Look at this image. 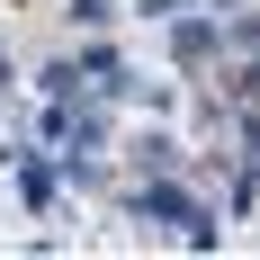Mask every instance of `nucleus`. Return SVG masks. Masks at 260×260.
Listing matches in <instances>:
<instances>
[{"label":"nucleus","instance_id":"4","mask_svg":"<svg viewBox=\"0 0 260 260\" xmlns=\"http://www.w3.org/2000/svg\"><path fill=\"white\" fill-rule=\"evenodd\" d=\"M18 198H27V207H45V198H54V180H45V161H18Z\"/></svg>","mask_w":260,"mask_h":260},{"label":"nucleus","instance_id":"8","mask_svg":"<svg viewBox=\"0 0 260 260\" xmlns=\"http://www.w3.org/2000/svg\"><path fill=\"white\" fill-rule=\"evenodd\" d=\"M0 90H9V63H0Z\"/></svg>","mask_w":260,"mask_h":260},{"label":"nucleus","instance_id":"7","mask_svg":"<svg viewBox=\"0 0 260 260\" xmlns=\"http://www.w3.org/2000/svg\"><path fill=\"white\" fill-rule=\"evenodd\" d=\"M242 144H251V153H260V117H242Z\"/></svg>","mask_w":260,"mask_h":260},{"label":"nucleus","instance_id":"3","mask_svg":"<svg viewBox=\"0 0 260 260\" xmlns=\"http://www.w3.org/2000/svg\"><path fill=\"white\" fill-rule=\"evenodd\" d=\"M135 161H144V171H171V161H180V144H171V135H153V126H144V135H135Z\"/></svg>","mask_w":260,"mask_h":260},{"label":"nucleus","instance_id":"6","mask_svg":"<svg viewBox=\"0 0 260 260\" xmlns=\"http://www.w3.org/2000/svg\"><path fill=\"white\" fill-rule=\"evenodd\" d=\"M224 36H234V45H251V54H260V18H234V27H224Z\"/></svg>","mask_w":260,"mask_h":260},{"label":"nucleus","instance_id":"1","mask_svg":"<svg viewBox=\"0 0 260 260\" xmlns=\"http://www.w3.org/2000/svg\"><path fill=\"white\" fill-rule=\"evenodd\" d=\"M135 215H161V224H180L198 251H215V224H207V207H198V198H188L171 171H153V188H135Z\"/></svg>","mask_w":260,"mask_h":260},{"label":"nucleus","instance_id":"2","mask_svg":"<svg viewBox=\"0 0 260 260\" xmlns=\"http://www.w3.org/2000/svg\"><path fill=\"white\" fill-rule=\"evenodd\" d=\"M215 45H224V27H215V18H171V54H180V63H207Z\"/></svg>","mask_w":260,"mask_h":260},{"label":"nucleus","instance_id":"5","mask_svg":"<svg viewBox=\"0 0 260 260\" xmlns=\"http://www.w3.org/2000/svg\"><path fill=\"white\" fill-rule=\"evenodd\" d=\"M72 18H81V27H108V18H117V0H72Z\"/></svg>","mask_w":260,"mask_h":260}]
</instances>
